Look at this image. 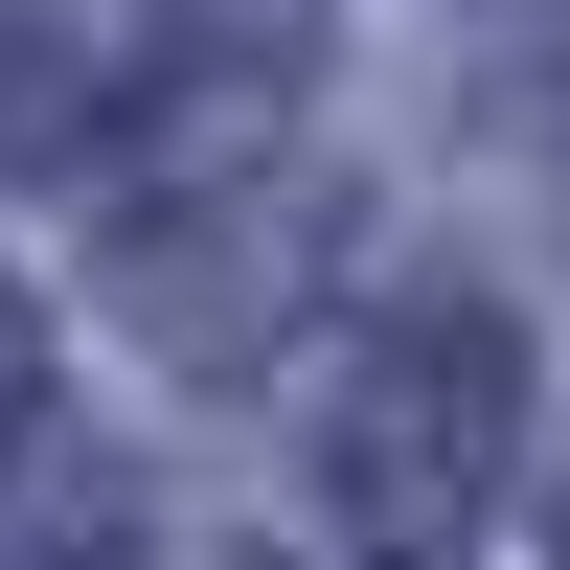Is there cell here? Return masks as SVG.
Returning a JSON list of instances; mask_svg holds the SVG:
<instances>
[{"instance_id": "cell-5", "label": "cell", "mask_w": 570, "mask_h": 570, "mask_svg": "<svg viewBox=\"0 0 570 570\" xmlns=\"http://www.w3.org/2000/svg\"><path fill=\"white\" fill-rule=\"evenodd\" d=\"M548 525H570V502H548Z\"/></svg>"}, {"instance_id": "cell-1", "label": "cell", "mask_w": 570, "mask_h": 570, "mask_svg": "<svg viewBox=\"0 0 570 570\" xmlns=\"http://www.w3.org/2000/svg\"><path fill=\"white\" fill-rule=\"evenodd\" d=\"M502 389H525L502 320H411V343L343 389V434H320V456H343V502H365V525H456L480 456H502Z\"/></svg>"}, {"instance_id": "cell-3", "label": "cell", "mask_w": 570, "mask_h": 570, "mask_svg": "<svg viewBox=\"0 0 570 570\" xmlns=\"http://www.w3.org/2000/svg\"><path fill=\"white\" fill-rule=\"evenodd\" d=\"M23 389H46V343H23V297H0V434H23Z\"/></svg>"}, {"instance_id": "cell-2", "label": "cell", "mask_w": 570, "mask_h": 570, "mask_svg": "<svg viewBox=\"0 0 570 570\" xmlns=\"http://www.w3.org/2000/svg\"><path fill=\"white\" fill-rule=\"evenodd\" d=\"M46 115H91V46H46L23 0H0V137H46Z\"/></svg>"}, {"instance_id": "cell-4", "label": "cell", "mask_w": 570, "mask_h": 570, "mask_svg": "<svg viewBox=\"0 0 570 570\" xmlns=\"http://www.w3.org/2000/svg\"><path fill=\"white\" fill-rule=\"evenodd\" d=\"M160 23H206V46H252V23H297V0H160Z\"/></svg>"}]
</instances>
